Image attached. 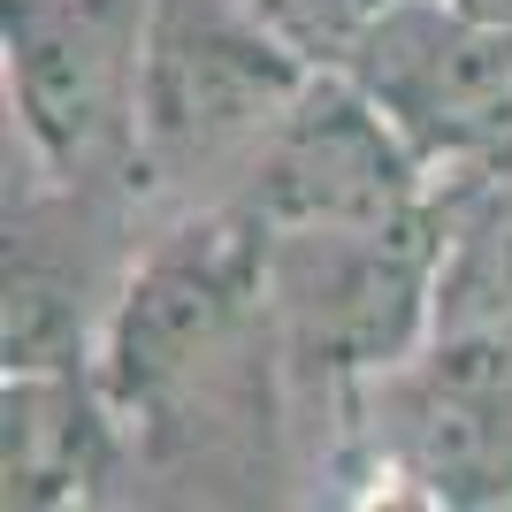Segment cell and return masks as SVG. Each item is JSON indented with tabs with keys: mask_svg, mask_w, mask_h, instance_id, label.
I'll use <instances>...</instances> for the list:
<instances>
[{
	"mask_svg": "<svg viewBox=\"0 0 512 512\" xmlns=\"http://www.w3.org/2000/svg\"><path fill=\"white\" fill-rule=\"evenodd\" d=\"M428 199V169L406 138L367 107V92L337 69H321L276 138L253 153L237 207L260 230H344V222H390Z\"/></svg>",
	"mask_w": 512,
	"mask_h": 512,
	"instance_id": "cell-7",
	"label": "cell"
},
{
	"mask_svg": "<svg viewBox=\"0 0 512 512\" xmlns=\"http://www.w3.org/2000/svg\"><path fill=\"white\" fill-rule=\"evenodd\" d=\"M436 321V214L268 230V329L321 383H375L406 367Z\"/></svg>",
	"mask_w": 512,
	"mask_h": 512,
	"instance_id": "cell-1",
	"label": "cell"
},
{
	"mask_svg": "<svg viewBox=\"0 0 512 512\" xmlns=\"http://www.w3.org/2000/svg\"><path fill=\"white\" fill-rule=\"evenodd\" d=\"M436 214V321L428 337L512 344V146L428 184Z\"/></svg>",
	"mask_w": 512,
	"mask_h": 512,
	"instance_id": "cell-9",
	"label": "cell"
},
{
	"mask_svg": "<svg viewBox=\"0 0 512 512\" xmlns=\"http://www.w3.org/2000/svg\"><path fill=\"white\" fill-rule=\"evenodd\" d=\"M337 77L367 92L428 184L512 146V31L459 0H390Z\"/></svg>",
	"mask_w": 512,
	"mask_h": 512,
	"instance_id": "cell-5",
	"label": "cell"
},
{
	"mask_svg": "<svg viewBox=\"0 0 512 512\" xmlns=\"http://www.w3.org/2000/svg\"><path fill=\"white\" fill-rule=\"evenodd\" d=\"M123 413L100 367H8L0 383V497L8 512H69L115 482Z\"/></svg>",
	"mask_w": 512,
	"mask_h": 512,
	"instance_id": "cell-8",
	"label": "cell"
},
{
	"mask_svg": "<svg viewBox=\"0 0 512 512\" xmlns=\"http://www.w3.org/2000/svg\"><path fill=\"white\" fill-rule=\"evenodd\" d=\"M467 16H482V23H497V31H512V0H459Z\"/></svg>",
	"mask_w": 512,
	"mask_h": 512,
	"instance_id": "cell-12",
	"label": "cell"
},
{
	"mask_svg": "<svg viewBox=\"0 0 512 512\" xmlns=\"http://www.w3.org/2000/svg\"><path fill=\"white\" fill-rule=\"evenodd\" d=\"M0 337H8V367H69V360H85L77 276L8 245V329H0Z\"/></svg>",
	"mask_w": 512,
	"mask_h": 512,
	"instance_id": "cell-10",
	"label": "cell"
},
{
	"mask_svg": "<svg viewBox=\"0 0 512 512\" xmlns=\"http://www.w3.org/2000/svg\"><path fill=\"white\" fill-rule=\"evenodd\" d=\"M153 0H0L8 100L54 184H100L138 169Z\"/></svg>",
	"mask_w": 512,
	"mask_h": 512,
	"instance_id": "cell-4",
	"label": "cell"
},
{
	"mask_svg": "<svg viewBox=\"0 0 512 512\" xmlns=\"http://www.w3.org/2000/svg\"><path fill=\"white\" fill-rule=\"evenodd\" d=\"M260 321H268V230L245 207H222L138 260V276L123 283L100 329L92 367L123 421H161Z\"/></svg>",
	"mask_w": 512,
	"mask_h": 512,
	"instance_id": "cell-3",
	"label": "cell"
},
{
	"mask_svg": "<svg viewBox=\"0 0 512 512\" xmlns=\"http://www.w3.org/2000/svg\"><path fill=\"white\" fill-rule=\"evenodd\" d=\"M321 69L253 16V0H153L146 16V85H138V169L207 176L253 169V153L299 107Z\"/></svg>",
	"mask_w": 512,
	"mask_h": 512,
	"instance_id": "cell-2",
	"label": "cell"
},
{
	"mask_svg": "<svg viewBox=\"0 0 512 512\" xmlns=\"http://www.w3.org/2000/svg\"><path fill=\"white\" fill-rule=\"evenodd\" d=\"M375 444L421 505H512V344L428 337L406 367L375 375Z\"/></svg>",
	"mask_w": 512,
	"mask_h": 512,
	"instance_id": "cell-6",
	"label": "cell"
},
{
	"mask_svg": "<svg viewBox=\"0 0 512 512\" xmlns=\"http://www.w3.org/2000/svg\"><path fill=\"white\" fill-rule=\"evenodd\" d=\"M390 0H253V16L276 31L306 69H344L352 46L383 23Z\"/></svg>",
	"mask_w": 512,
	"mask_h": 512,
	"instance_id": "cell-11",
	"label": "cell"
}]
</instances>
